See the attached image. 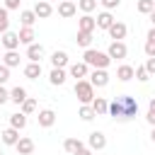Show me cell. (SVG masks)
Returning a JSON list of instances; mask_svg holds the SVG:
<instances>
[{"label": "cell", "mask_w": 155, "mask_h": 155, "mask_svg": "<svg viewBox=\"0 0 155 155\" xmlns=\"http://www.w3.org/2000/svg\"><path fill=\"white\" fill-rule=\"evenodd\" d=\"M17 36H19V44H27V46H29V44H34V39H36V36H34V29H31V27H22Z\"/></svg>", "instance_id": "cell-24"}, {"label": "cell", "mask_w": 155, "mask_h": 155, "mask_svg": "<svg viewBox=\"0 0 155 155\" xmlns=\"http://www.w3.org/2000/svg\"><path fill=\"white\" fill-rule=\"evenodd\" d=\"M2 2H5L7 10H19V2H22V0H2Z\"/></svg>", "instance_id": "cell-41"}, {"label": "cell", "mask_w": 155, "mask_h": 155, "mask_svg": "<svg viewBox=\"0 0 155 155\" xmlns=\"http://www.w3.org/2000/svg\"><path fill=\"white\" fill-rule=\"evenodd\" d=\"M51 65L53 68H65L68 65V53L65 51H53L51 53Z\"/></svg>", "instance_id": "cell-18"}, {"label": "cell", "mask_w": 155, "mask_h": 155, "mask_svg": "<svg viewBox=\"0 0 155 155\" xmlns=\"http://www.w3.org/2000/svg\"><path fill=\"white\" fill-rule=\"evenodd\" d=\"M78 29H80V31H94V29H97L94 17H92V15H82L80 22H78Z\"/></svg>", "instance_id": "cell-15"}, {"label": "cell", "mask_w": 155, "mask_h": 155, "mask_svg": "<svg viewBox=\"0 0 155 155\" xmlns=\"http://www.w3.org/2000/svg\"><path fill=\"white\" fill-rule=\"evenodd\" d=\"M87 143H90V150H104L107 148V136L102 131H92Z\"/></svg>", "instance_id": "cell-6"}, {"label": "cell", "mask_w": 155, "mask_h": 155, "mask_svg": "<svg viewBox=\"0 0 155 155\" xmlns=\"http://www.w3.org/2000/svg\"><path fill=\"white\" fill-rule=\"evenodd\" d=\"M102 2V7L104 10H114V7H119L121 5V0H99Z\"/></svg>", "instance_id": "cell-38"}, {"label": "cell", "mask_w": 155, "mask_h": 155, "mask_svg": "<svg viewBox=\"0 0 155 155\" xmlns=\"http://www.w3.org/2000/svg\"><path fill=\"white\" fill-rule=\"evenodd\" d=\"M90 82H92V87H107V85H109L107 68H94V70L90 73Z\"/></svg>", "instance_id": "cell-3"}, {"label": "cell", "mask_w": 155, "mask_h": 155, "mask_svg": "<svg viewBox=\"0 0 155 155\" xmlns=\"http://www.w3.org/2000/svg\"><path fill=\"white\" fill-rule=\"evenodd\" d=\"M145 121H148L150 126H155V111H150V109H148V114H145Z\"/></svg>", "instance_id": "cell-43"}, {"label": "cell", "mask_w": 155, "mask_h": 155, "mask_svg": "<svg viewBox=\"0 0 155 155\" xmlns=\"http://www.w3.org/2000/svg\"><path fill=\"white\" fill-rule=\"evenodd\" d=\"M153 2H155V0H153Z\"/></svg>", "instance_id": "cell-51"}, {"label": "cell", "mask_w": 155, "mask_h": 155, "mask_svg": "<svg viewBox=\"0 0 155 155\" xmlns=\"http://www.w3.org/2000/svg\"><path fill=\"white\" fill-rule=\"evenodd\" d=\"M68 73L73 75V78H78V80H82V78H87L90 75V65L82 61V63H73L70 68H68Z\"/></svg>", "instance_id": "cell-10"}, {"label": "cell", "mask_w": 155, "mask_h": 155, "mask_svg": "<svg viewBox=\"0 0 155 155\" xmlns=\"http://www.w3.org/2000/svg\"><path fill=\"white\" fill-rule=\"evenodd\" d=\"M150 140L155 143V126H153V131H150Z\"/></svg>", "instance_id": "cell-48"}, {"label": "cell", "mask_w": 155, "mask_h": 155, "mask_svg": "<svg viewBox=\"0 0 155 155\" xmlns=\"http://www.w3.org/2000/svg\"><path fill=\"white\" fill-rule=\"evenodd\" d=\"M97 2H99V0H78V7H80L85 15H90V12L97 7Z\"/></svg>", "instance_id": "cell-35"}, {"label": "cell", "mask_w": 155, "mask_h": 155, "mask_svg": "<svg viewBox=\"0 0 155 155\" xmlns=\"http://www.w3.org/2000/svg\"><path fill=\"white\" fill-rule=\"evenodd\" d=\"M7 80H10V68H7V65H2V63H0V85H5V82H7Z\"/></svg>", "instance_id": "cell-37"}, {"label": "cell", "mask_w": 155, "mask_h": 155, "mask_svg": "<svg viewBox=\"0 0 155 155\" xmlns=\"http://www.w3.org/2000/svg\"><path fill=\"white\" fill-rule=\"evenodd\" d=\"M24 99H27V90H24V87H19V85H17V87H12V90H10V102L22 104Z\"/></svg>", "instance_id": "cell-25"}, {"label": "cell", "mask_w": 155, "mask_h": 155, "mask_svg": "<svg viewBox=\"0 0 155 155\" xmlns=\"http://www.w3.org/2000/svg\"><path fill=\"white\" fill-rule=\"evenodd\" d=\"M107 31H109V36H111L114 41H121V39H126V31H128V29H126V24H124V22H114Z\"/></svg>", "instance_id": "cell-9"}, {"label": "cell", "mask_w": 155, "mask_h": 155, "mask_svg": "<svg viewBox=\"0 0 155 155\" xmlns=\"http://www.w3.org/2000/svg\"><path fill=\"white\" fill-rule=\"evenodd\" d=\"M75 155H92V150H90V148H80Z\"/></svg>", "instance_id": "cell-44"}, {"label": "cell", "mask_w": 155, "mask_h": 155, "mask_svg": "<svg viewBox=\"0 0 155 155\" xmlns=\"http://www.w3.org/2000/svg\"><path fill=\"white\" fill-rule=\"evenodd\" d=\"M34 15H36L39 19H46V17H51V15H53V7H51V2H48V0H39V2L34 5Z\"/></svg>", "instance_id": "cell-8"}, {"label": "cell", "mask_w": 155, "mask_h": 155, "mask_svg": "<svg viewBox=\"0 0 155 155\" xmlns=\"http://www.w3.org/2000/svg\"><path fill=\"white\" fill-rule=\"evenodd\" d=\"M65 78H68V73H65L63 68H53V70L48 73V80H51V85H63V82H65Z\"/></svg>", "instance_id": "cell-21"}, {"label": "cell", "mask_w": 155, "mask_h": 155, "mask_svg": "<svg viewBox=\"0 0 155 155\" xmlns=\"http://www.w3.org/2000/svg\"><path fill=\"white\" fill-rule=\"evenodd\" d=\"M94 22H97V29H109V27H111V24H114L116 19H114V17H111V12L107 10V12L97 15V19H94Z\"/></svg>", "instance_id": "cell-17"}, {"label": "cell", "mask_w": 155, "mask_h": 155, "mask_svg": "<svg viewBox=\"0 0 155 155\" xmlns=\"http://www.w3.org/2000/svg\"><path fill=\"white\" fill-rule=\"evenodd\" d=\"M10 126H12V128H17V131H22V128L27 126V114H22V111L12 114V116H10Z\"/></svg>", "instance_id": "cell-26"}, {"label": "cell", "mask_w": 155, "mask_h": 155, "mask_svg": "<svg viewBox=\"0 0 155 155\" xmlns=\"http://www.w3.org/2000/svg\"><path fill=\"white\" fill-rule=\"evenodd\" d=\"M0 2H2V0H0Z\"/></svg>", "instance_id": "cell-50"}, {"label": "cell", "mask_w": 155, "mask_h": 155, "mask_svg": "<svg viewBox=\"0 0 155 155\" xmlns=\"http://www.w3.org/2000/svg\"><path fill=\"white\" fill-rule=\"evenodd\" d=\"M36 19H39V17L34 15V10H22V12H19V22H22V27H34Z\"/></svg>", "instance_id": "cell-23"}, {"label": "cell", "mask_w": 155, "mask_h": 155, "mask_svg": "<svg viewBox=\"0 0 155 155\" xmlns=\"http://www.w3.org/2000/svg\"><path fill=\"white\" fill-rule=\"evenodd\" d=\"M78 46H82V48H90V44H92V31H80L78 29Z\"/></svg>", "instance_id": "cell-30"}, {"label": "cell", "mask_w": 155, "mask_h": 155, "mask_svg": "<svg viewBox=\"0 0 155 155\" xmlns=\"http://www.w3.org/2000/svg\"><path fill=\"white\" fill-rule=\"evenodd\" d=\"M145 70H148V75H155V56H150L145 61Z\"/></svg>", "instance_id": "cell-39"}, {"label": "cell", "mask_w": 155, "mask_h": 155, "mask_svg": "<svg viewBox=\"0 0 155 155\" xmlns=\"http://www.w3.org/2000/svg\"><path fill=\"white\" fill-rule=\"evenodd\" d=\"M107 114H111V116H116V119H121V121H124V104H121V97H116L114 102H109Z\"/></svg>", "instance_id": "cell-20"}, {"label": "cell", "mask_w": 155, "mask_h": 155, "mask_svg": "<svg viewBox=\"0 0 155 155\" xmlns=\"http://www.w3.org/2000/svg\"><path fill=\"white\" fill-rule=\"evenodd\" d=\"M82 61H85L87 65H92V68H107V65L111 63V58H109L104 51H94V48H85Z\"/></svg>", "instance_id": "cell-1"}, {"label": "cell", "mask_w": 155, "mask_h": 155, "mask_svg": "<svg viewBox=\"0 0 155 155\" xmlns=\"http://www.w3.org/2000/svg\"><path fill=\"white\" fill-rule=\"evenodd\" d=\"M116 78H119L121 82H128V80L133 78V68H131V65H126V63H124V65H119V68H116Z\"/></svg>", "instance_id": "cell-29"}, {"label": "cell", "mask_w": 155, "mask_h": 155, "mask_svg": "<svg viewBox=\"0 0 155 155\" xmlns=\"http://www.w3.org/2000/svg\"><path fill=\"white\" fill-rule=\"evenodd\" d=\"M19 107H22V114H27V116H29V114H34V111H36V99L27 97V99H24Z\"/></svg>", "instance_id": "cell-33"}, {"label": "cell", "mask_w": 155, "mask_h": 155, "mask_svg": "<svg viewBox=\"0 0 155 155\" xmlns=\"http://www.w3.org/2000/svg\"><path fill=\"white\" fill-rule=\"evenodd\" d=\"M126 53H128V48H126L124 41H111L109 48H107V56H109V58H116V61L126 58Z\"/></svg>", "instance_id": "cell-5"}, {"label": "cell", "mask_w": 155, "mask_h": 155, "mask_svg": "<svg viewBox=\"0 0 155 155\" xmlns=\"http://www.w3.org/2000/svg\"><path fill=\"white\" fill-rule=\"evenodd\" d=\"M90 107L94 109V114H97V116H104V114H107V109H109V102H107L104 97H94V99L90 102Z\"/></svg>", "instance_id": "cell-16"}, {"label": "cell", "mask_w": 155, "mask_h": 155, "mask_svg": "<svg viewBox=\"0 0 155 155\" xmlns=\"http://www.w3.org/2000/svg\"><path fill=\"white\" fill-rule=\"evenodd\" d=\"M133 78H138L140 82H148V70H145V65H138V68H133Z\"/></svg>", "instance_id": "cell-36"}, {"label": "cell", "mask_w": 155, "mask_h": 155, "mask_svg": "<svg viewBox=\"0 0 155 155\" xmlns=\"http://www.w3.org/2000/svg\"><path fill=\"white\" fill-rule=\"evenodd\" d=\"M15 148H17V153H19V155H31V153H34V140H31V138H22V136H19V140L15 143Z\"/></svg>", "instance_id": "cell-14"}, {"label": "cell", "mask_w": 155, "mask_h": 155, "mask_svg": "<svg viewBox=\"0 0 155 155\" xmlns=\"http://www.w3.org/2000/svg\"><path fill=\"white\" fill-rule=\"evenodd\" d=\"M148 39H150V41H155V27H153V29L148 31Z\"/></svg>", "instance_id": "cell-45"}, {"label": "cell", "mask_w": 155, "mask_h": 155, "mask_svg": "<svg viewBox=\"0 0 155 155\" xmlns=\"http://www.w3.org/2000/svg\"><path fill=\"white\" fill-rule=\"evenodd\" d=\"M136 7H138V12H140V15H150V12L155 10V2H153V0H138V5H136Z\"/></svg>", "instance_id": "cell-34"}, {"label": "cell", "mask_w": 155, "mask_h": 155, "mask_svg": "<svg viewBox=\"0 0 155 155\" xmlns=\"http://www.w3.org/2000/svg\"><path fill=\"white\" fill-rule=\"evenodd\" d=\"M75 12H78V5H75L73 0H63V2L58 5V15L65 17V19H68V17H75Z\"/></svg>", "instance_id": "cell-11"}, {"label": "cell", "mask_w": 155, "mask_h": 155, "mask_svg": "<svg viewBox=\"0 0 155 155\" xmlns=\"http://www.w3.org/2000/svg\"><path fill=\"white\" fill-rule=\"evenodd\" d=\"M5 102H10V92H7V90H5L2 85H0V107H2Z\"/></svg>", "instance_id": "cell-42"}, {"label": "cell", "mask_w": 155, "mask_h": 155, "mask_svg": "<svg viewBox=\"0 0 155 155\" xmlns=\"http://www.w3.org/2000/svg\"><path fill=\"white\" fill-rule=\"evenodd\" d=\"M17 140H19V131H17V128L10 126V128L2 131V143H5V145H15Z\"/></svg>", "instance_id": "cell-22"}, {"label": "cell", "mask_w": 155, "mask_h": 155, "mask_svg": "<svg viewBox=\"0 0 155 155\" xmlns=\"http://www.w3.org/2000/svg\"><path fill=\"white\" fill-rule=\"evenodd\" d=\"M78 116H80L82 121H92L97 114H94V109H92L90 104H82V107H80V111H78Z\"/></svg>", "instance_id": "cell-31"}, {"label": "cell", "mask_w": 155, "mask_h": 155, "mask_svg": "<svg viewBox=\"0 0 155 155\" xmlns=\"http://www.w3.org/2000/svg\"><path fill=\"white\" fill-rule=\"evenodd\" d=\"M41 75V63H34V61H29L27 65H24V78H29V80H36Z\"/></svg>", "instance_id": "cell-19"}, {"label": "cell", "mask_w": 155, "mask_h": 155, "mask_svg": "<svg viewBox=\"0 0 155 155\" xmlns=\"http://www.w3.org/2000/svg\"><path fill=\"white\" fill-rule=\"evenodd\" d=\"M27 58L34 61V63H41V58H44V46H41V44H29V46H27Z\"/></svg>", "instance_id": "cell-13"}, {"label": "cell", "mask_w": 155, "mask_h": 155, "mask_svg": "<svg viewBox=\"0 0 155 155\" xmlns=\"http://www.w3.org/2000/svg\"><path fill=\"white\" fill-rule=\"evenodd\" d=\"M63 148H65V153H70V155H75L80 148H85L82 145V140L80 138H65V143H63Z\"/></svg>", "instance_id": "cell-27"}, {"label": "cell", "mask_w": 155, "mask_h": 155, "mask_svg": "<svg viewBox=\"0 0 155 155\" xmlns=\"http://www.w3.org/2000/svg\"><path fill=\"white\" fill-rule=\"evenodd\" d=\"M2 65H7V68H17V65H19V53H17V51H7V53L2 56Z\"/></svg>", "instance_id": "cell-28"}, {"label": "cell", "mask_w": 155, "mask_h": 155, "mask_svg": "<svg viewBox=\"0 0 155 155\" xmlns=\"http://www.w3.org/2000/svg\"><path fill=\"white\" fill-rule=\"evenodd\" d=\"M0 155H2V150H0Z\"/></svg>", "instance_id": "cell-49"}, {"label": "cell", "mask_w": 155, "mask_h": 155, "mask_svg": "<svg viewBox=\"0 0 155 155\" xmlns=\"http://www.w3.org/2000/svg\"><path fill=\"white\" fill-rule=\"evenodd\" d=\"M75 97L82 102V104H90L92 99H94V87H92V82L90 80H78L75 82Z\"/></svg>", "instance_id": "cell-2"}, {"label": "cell", "mask_w": 155, "mask_h": 155, "mask_svg": "<svg viewBox=\"0 0 155 155\" xmlns=\"http://www.w3.org/2000/svg\"><path fill=\"white\" fill-rule=\"evenodd\" d=\"M150 22H153V27H155V10L150 12Z\"/></svg>", "instance_id": "cell-47"}, {"label": "cell", "mask_w": 155, "mask_h": 155, "mask_svg": "<svg viewBox=\"0 0 155 155\" xmlns=\"http://www.w3.org/2000/svg\"><path fill=\"white\" fill-rule=\"evenodd\" d=\"M148 109H150V111H155V97L150 99V104H148Z\"/></svg>", "instance_id": "cell-46"}, {"label": "cell", "mask_w": 155, "mask_h": 155, "mask_svg": "<svg viewBox=\"0 0 155 155\" xmlns=\"http://www.w3.org/2000/svg\"><path fill=\"white\" fill-rule=\"evenodd\" d=\"M36 119H39V126H41V128H51V126L56 124V111H53V109H41Z\"/></svg>", "instance_id": "cell-7"}, {"label": "cell", "mask_w": 155, "mask_h": 155, "mask_svg": "<svg viewBox=\"0 0 155 155\" xmlns=\"http://www.w3.org/2000/svg\"><path fill=\"white\" fill-rule=\"evenodd\" d=\"M145 56H148V58L155 56V41H150V39L145 41Z\"/></svg>", "instance_id": "cell-40"}, {"label": "cell", "mask_w": 155, "mask_h": 155, "mask_svg": "<svg viewBox=\"0 0 155 155\" xmlns=\"http://www.w3.org/2000/svg\"><path fill=\"white\" fill-rule=\"evenodd\" d=\"M121 104H124V121H128V119H133V116L138 114V102H136L133 97L124 94V97H121Z\"/></svg>", "instance_id": "cell-4"}, {"label": "cell", "mask_w": 155, "mask_h": 155, "mask_svg": "<svg viewBox=\"0 0 155 155\" xmlns=\"http://www.w3.org/2000/svg\"><path fill=\"white\" fill-rule=\"evenodd\" d=\"M7 12H10L7 7H0V34H5L10 29V15Z\"/></svg>", "instance_id": "cell-32"}, {"label": "cell", "mask_w": 155, "mask_h": 155, "mask_svg": "<svg viewBox=\"0 0 155 155\" xmlns=\"http://www.w3.org/2000/svg\"><path fill=\"white\" fill-rule=\"evenodd\" d=\"M2 46H5L7 51H17V46H19V36H17L15 31L7 29V31L2 34Z\"/></svg>", "instance_id": "cell-12"}]
</instances>
